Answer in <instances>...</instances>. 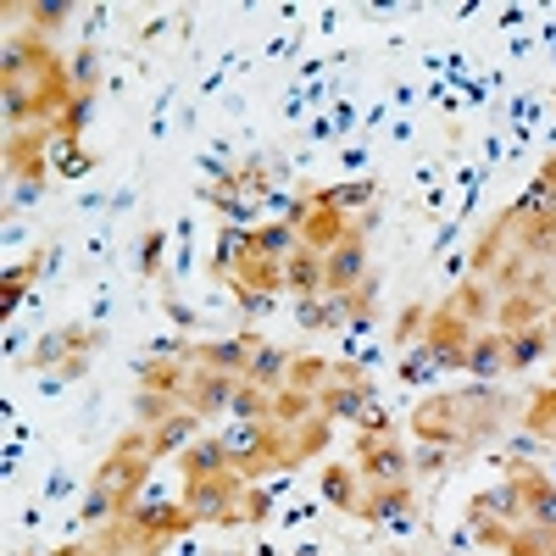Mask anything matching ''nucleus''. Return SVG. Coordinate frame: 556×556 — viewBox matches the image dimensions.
<instances>
[{"instance_id": "obj_1", "label": "nucleus", "mask_w": 556, "mask_h": 556, "mask_svg": "<svg viewBox=\"0 0 556 556\" xmlns=\"http://www.w3.org/2000/svg\"><path fill=\"white\" fill-rule=\"evenodd\" d=\"M501 395H490L484 384L473 390H445V395H429L417 401L412 412V429L424 445H445V451H462V445H479L484 434L501 429Z\"/></svg>"}, {"instance_id": "obj_2", "label": "nucleus", "mask_w": 556, "mask_h": 556, "mask_svg": "<svg viewBox=\"0 0 556 556\" xmlns=\"http://www.w3.org/2000/svg\"><path fill=\"white\" fill-rule=\"evenodd\" d=\"M240 501H245V479L235 468L201 484H184V513L195 523H240Z\"/></svg>"}, {"instance_id": "obj_3", "label": "nucleus", "mask_w": 556, "mask_h": 556, "mask_svg": "<svg viewBox=\"0 0 556 556\" xmlns=\"http://www.w3.org/2000/svg\"><path fill=\"white\" fill-rule=\"evenodd\" d=\"M362 278H367V235L351 228V235L323 256V295H351Z\"/></svg>"}, {"instance_id": "obj_4", "label": "nucleus", "mask_w": 556, "mask_h": 556, "mask_svg": "<svg viewBox=\"0 0 556 556\" xmlns=\"http://www.w3.org/2000/svg\"><path fill=\"white\" fill-rule=\"evenodd\" d=\"M506 484L518 490V501H523V518H529V523L556 529V479H551L545 468H534V462H513V473H506Z\"/></svg>"}, {"instance_id": "obj_5", "label": "nucleus", "mask_w": 556, "mask_h": 556, "mask_svg": "<svg viewBox=\"0 0 556 556\" xmlns=\"http://www.w3.org/2000/svg\"><path fill=\"white\" fill-rule=\"evenodd\" d=\"M240 379L235 374H217V367H190V390H184V412L195 417H212V412H228V401H235Z\"/></svg>"}, {"instance_id": "obj_6", "label": "nucleus", "mask_w": 556, "mask_h": 556, "mask_svg": "<svg viewBox=\"0 0 556 556\" xmlns=\"http://www.w3.org/2000/svg\"><path fill=\"white\" fill-rule=\"evenodd\" d=\"M356 451H362V479L367 484H406V473H412V456L384 434V440H356Z\"/></svg>"}, {"instance_id": "obj_7", "label": "nucleus", "mask_w": 556, "mask_h": 556, "mask_svg": "<svg viewBox=\"0 0 556 556\" xmlns=\"http://www.w3.org/2000/svg\"><path fill=\"white\" fill-rule=\"evenodd\" d=\"M456 374H468V379H501L506 374V334L501 329H479L468 340V351H462Z\"/></svg>"}, {"instance_id": "obj_8", "label": "nucleus", "mask_w": 556, "mask_h": 556, "mask_svg": "<svg viewBox=\"0 0 556 556\" xmlns=\"http://www.w3.org/2000/svg\"><path fill=\"white\" fill-rule=\"evenodd\" d=\"M545 312H551V301L534 295V290H506V295L495 301L501 334H523V329H534V323H545Z\"/></svg>"}, {"instance_id": "obj_9", "label": "nucleus", "mask_w": 556, "mask_h": 556, "mask_svg": "<svg viewBox=\"0 0 556 556\" xmlns=\"http://www.w3.org/2000/svg\"><path fill=\"white\" fill-rule=\"evenodd\" d=\"M295 235H301V245H312V251H323V256H329L345 235H351V228H345V217H340V206H306V223L295 228Z\"/></svg>"}, {"instance_id": "obj_10", "label": "nucleus", "mask_w": 556, "mask_h": 556, "mask_svg": "<svg viewBox=\"0 0 556 556\" xmlns=\"http://www.w3.org/2000/svg\"><path fill=\"white\" fill-rule=\"evenodd\" d=\"M401 513H412V484H367V495L356 501V518L367 523H395Z\"/></svg>"}, {"instance_id": "obj_11", "label": "nucleus", "mask_w": 556, "mask_h": 556, "mask_svg": "<svg viewBox=\"0 0 556 556\" xmlns=\"http://www.w3.org/2000/svg\"><path fill=\"white\" fill-rule=\"evenodd\" d=\"M195 429H201V417L195 412H173L162 417V424H151V456H173V451H190L195 445Z\"/></svg>"}, {"instance_id": "obj_12", "label": "nucleus", "mask_w": 556, "mask_h": 556, "mask_svg": "<svg viewBox=\"0 0 556 556\" xmlns=\"http://www.w3.org/2000/svg\"><path fill=\"white\" fill-rule=\"evenodd\" d=\"M285 290H295L301 301H317L323 295V251L295 245V256L285 262Z\"/></svg>"}, {"instance_id": "obj_13", "label": "nucleus", "mask_w": 556, "mask_h": 556, "mask_svg": "<svg viewBox=\"0 0 556 556\" xmlns=\"http://www.w3.org/2000/svg\"><path fill=\"white\" fill-rule=\"evenodd\" d=\"M178 456H184V484H201V479L228 473V451H223V440H195L190 451H178Z\"/></svg>"}, {"instance_id": "obj_14", "label": "nucleus", "mask_w": 556, "mask_h": 556, "mask_svg": "<svg viewBox=\"0 0 556 556\" xmlns=\"http://www.w3.org/2000/svg\"><path fill=\"white\" fill-rule=\"evenodd\" d=\"M551 329L545 323H534V329H523V334H506V374H523V367H534L545 351H551Z\"/></svg>"}, {"instance_id": "obj_15", "label": "nucleus", "mask_w": 556, "mask_h": 556, "mask_svg": "<svg viewBox=\"0 0 556 556\" xmlns=\"http://www.w3.org/2000/svg\"><path fill=\"white\" fill-rule=\"evenodd\" d=\"M518 251L534 262H556V206H545L540 217H529L518 228Z\"/></svg>"}, {"instance_id": "obj_16", "label": "nucleus", "mask_w": 556, "mask_h": 556, "mask_svg": "<svg viewBox=\"0 0 556 556\" xmlns=\"http://www.w3.org/2000/svg\"><path fill=\"white\" fill-rule=\"evenodd\" d=\"M290 362H295V356H290L285 345H262V351L251 356V374H245V379L262 384V390H278V384L290 379Z\"/></svg>"}, {"instance_id": "obj_17", "label": "nucleus", "mask_w": 556, "mask_h": 556, "mask_svg": "<svg viewBox=\"0 0 556 556\" xmlns=\"http://www.w3.org/2000/svg\"><path fill=\"white\" fill-rule=\"evenodd\" d=\"M306 417H317V395L312 390H295V384L273 390V424H306Z\"/></svg>"}, {"instance_id": "obj_18", "label": "nucleus", "mask_w": 556, "mask_h": 556, "mask_svg": "<svg viewBox=\"0 0 556 556\" xmlns=\"http://www.w3.org/2000/svg\"><path fill=\"white\" fill-rule=\"evenodd\" d=\"M228 412H235L240 424H273V390L240 379V390H235V401H228Z\"/></svg>"}, {"instance_id": "obj_19", "label": "nucleus", "mask_w": 556, "mask_h": 556, "mask_svg": "<svg viewBox=\"0 0 556 556\" xmlns=\"http://www.w3.org/2000/svg\"><path fill=\"white\" fill-rule=\"evenodd\" d=\"M501 551H513V556H556V529H545V523H518L513 534H506V545Z\"/></svg>"}, {"instance_id": "obj_20", "label": "nucleus", "mask_w": 556, "mask_h": 556, "mask_svg": "<svg viewBox=\"0 0 556 556\" xmlns=\"http://www.w3.org/2000/svg\"><path fill=\"white\" fill-rule=\"evenodd\" d=\"M445 306H451L462 323H468V329H479V323L490 317V306H495V301H490V290H484V285H462V290H451V301H445Z\"/></svg>"}, {"instance_id": "obj_21", "label": "nucleus", "mask_w": 556, "mask_h": 556, "mask_svg": "<svg viewBox=\"0 0 556 556\" xmlns=\"http://www.w3.org/2000/svg\"><path fill=\"white\" fill-rule=\"evenodd\" d=\"M329 379H334V362H329V356H295L285 384H295V390H312V395H317Z\"/></svg>"}, {"instance_id": "obj_22", "label": "nucleus", "mask_w": 556, "mask_h": 556, "mask_svg": "<svg viewBox=\"0 0 556 556\" xmlns=\"http://www.w3.org/2000/svg\"><path fill=\"white\" fill-rule=\"evenodd\" d=\"M523 424H529V434L556 440V384L534 390V401H529V412H523Z\"/></svg>"}, {"instance_id": "obj_23", "label": "nucleus", "mask_w": 556, "mask_h": 556, "mask_svg": "<svg viewBox=\"0 0 556 556\" xmlns=\"http://www.w3.org/2000/svg\"><path fill=\"white\" fill-rule=\"evenodd\" d=\"M323 495H329L340 513H356V501H362L356 473H351V468H323Z\"/></svg>"}, {"instance_id": "obj_24", "label": "nucleus", "mask_w": 556, "mask_h": 556, "mask_svg": "<svg viewBox=\"0 0 556 556\" xmlns=\"http://www.w3.org/2000/svg\"><path fill=\"white\" fill-rule=\"evenodd\" d=\"M374 195H379V184H367V178H362V184H334V190H317L312 201L345 212V206H362V201H374Z\"/></svg>"}, {"instance_id": "obj_25", "label": "nucleus", "mask_w": 556, "mask_h": 556, "mask_svg": "<svg viewBox=\"0 0 556 556\" xmlns=\"http://www.w3.org/2000/svg\"><path fill=\"white\" fill-rule=\"evenodd\" d=\"M96 62H101V56H96V45H84V51L73 56V67H67V73H73V89H78V96H89V89H96V78H101V67H96Z\"/></svg>"}, {"instance_id": "obj_26", "label": "nucleus", "mask_w": 556, "mask_h": 556, "mask_svg": "<svg viewBox=\"0 0 556 556\" xmlns=\"http://www.w3.org/2000/svg\"><path fill=\"white\" fill-rule=\"evenodd\" d=\"M429 374H440V356H434V351H412V356L401 362V384H424Z\"/></svg>"}, {"instance_id": "obj_27", "label": "nucleus", "mask_w": 556, "mask_h": 556, "mask_svg": "<svg viewBox=\"0 0 556 556\" xmlns=\"http://www.w3.org/2000/svg\"><path fill=\"white\" fill-rule=\"evenodd\" d=\"M451 456H456V451H445V445H424V451L412 456V473H445Z\"/></svg>"}, {"instance_id": "obj_28", "label": "nucleus", "mask_w": 556, "mask_h": 556, "mask_svg": "<svg viewBox=\"0 0 556 556\" xmlns=\"http://www.w3.org/2000/svg\"><path fill=\"white\" fill-rule=\"evenodd\" d=\"M162 228H151V235H146V256H139V273H146V278H156V267H162Z\"/></svg>"}, {"instance_id": "obj_29", "label": "nucleus", "mask_w": 556, "mask_h": 556, "mask_svg": "<svg viewBox=\"0 0 556 556\" xmlns=\"http://www.w3.org/2000/svg\"><path fill=\"white\" fill-rule=\"evenodd\" d=\"M267 518V495L262 490H245V501H240V523H262Z\"/></svg>"}, {"instance_id": "obj_30", "label": "nucleus", "mask_w": 556, "mask_h": 556, "mask_svg": "<svg viewBox=\"0 0 556 556\" xmlns=\"http://www.w3.org/2000/svg\"><path fill=\"white\" fill-rule=\"evenodd\" d=\"M424 323H429V312H424V306H406V312H401V323H395V334H401V340H417V329H424Z\"/></svg>"}, {"instance_id": "obj_31", "label": "nucleus", "mask_w": 556, "mask_h": 556, "mask_svg": "<svg viewBox=\"0 0 556 556\" xmlns=\"http://www.w3.org/2000/svg\"><path fill=\"white\" fill-rule=\"evenodd\" d=\"M534 190H540L545 201H556V156H551V162L540 167V178H534Z\"/></svg>"}, {"instance_id": "obj_32", "label": "nucleus", "mask_w": 556, "mask_h": 556, "mask_svg": "<svg viewBox=\"0 0 556 556\" xmlns=\"http://www.w3.org/2000/svg\"><path fill=\"white\" fill-rule=\"evenodd\" d=\"M28 17H39V28H56L67 17V7H28Z\"/></svg>"}, {"instance_id": "obj_33", "label": "nucleus", "mask_w": 556, "mask_h": 556, "mask_svg": "<svg viewBox=\"0 0 556 556\" xmlns=\"http://www.w3.org/2000/svg\"><path fill=\"white\" fill-rule=\"evenodd\" d=\"M551 301H556V290H551Z\"/></svg>"}]
</instances>
